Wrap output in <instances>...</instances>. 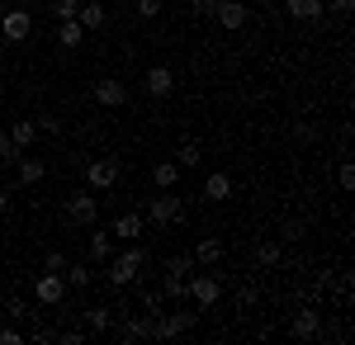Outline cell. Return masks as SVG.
<instances>
[{"mask_svg":"<svg viewBox=\"0 0 355 345\" xmlns=\"http://www.w3.org/2000/svg\"><path fill=\"white\" fill-rule=\"evenodd\" d=\"M142 265H147V251L128 241L114 260H105V284H110V289H133V279L142 274Z\"/></svg>","mask_w":355,"mask_h":345,"instance_id":"1","label":"cell"},{"mask_svg":"<svg viewBox=\"0 0 355 345\" xmlns=\"http://www.w3.org/2000/svg\"><path fill=\"white\" fill-rule=\"evenodd\" d=\"M62 209H67V222H76V227H95V222H100V194H95V189H81V194H71Z\"/></svg>","mask_w":355,"mask_h":345,"instance_id":"2","label":"cell"},{"mask_svg":"<svg viewBox=\"0 0 355 345\" xmlns=\"http://www.w3.org/2000/svg\"><path fill=\"white\" fill-rule=\"evenodd\" d=\"M147 222H157V227H171V222H185V204L171 194V189H162L152 204H147V213H142Z\"/></svg>","mask_w":355,"mask_h":345,"instance_id":"3","label":"cell"},{"mask_svg":"<svg viewBox=\"0 0 355 345\" xmlns=\"http://www.w3.org/2000/svg\"><path fill=\"white\" fill-rule=\"evenodd\" d=\"M289 336H294V341H318V336H322V312H318V303H303L299 312H294Z\"/></svg>","mask_w":355,"mask_h":345,"instance_id":"4","label":"cell"},{"mask_svg":"<svg viewBox=\"0 0 355 345\" xmlns=\"http://www.w3.org/2000/svg\"><path fill=\"white\" fill-rule=\"evenodd\" d=\"M0 33H5L10 43H24L28 33H33V15H28V5H10V10L0 15Z\"/></svg>","mask_w":355,"mask_h":345,"instance_id":"5","label":"cell"},{"mask_svg":"<svg viewBox=\"0 0 355 345\" xmlns=\"http://www.w3.org/2000/svg\"><path fill=\"white\" fill-rule=\"evenodd\" d=\"M119 185V161L114 157H100L85 166V189H95V194H105V189Z\"/></svg>","mask_w":355,"mask_h":345,"instance_id":"6","label":"cell"},{"mask_svg":"<svg viewBox=\"0 0 355 345\" xmlns=\"http://www.w3.org/2000/svg\"><path fill=\"white\" fill-rule=\"evenodd\" d=\"M33 298H38L43 308H57V303L67 298V279H62L57 269H43V274L33 279Z\"/></svg>","mask_w":355,"mask_h":345,"instance_id":"7","label":"cell"},{"mask_svg":"<svg viewBox=\"0 0 355 345\" xmlns=\"http://www.w3.org/2000/svg\"><path fill=\"white\" fill-rule=\"evenodd\" d=\"M190 298H194V308H214L223 298V279L218 274H194L190 279Z\"/></svg>","mask_w":355,"mask_h":345,"instance_id":"8","label":"cell"},{"mask_svg":"<svg viewBox=\"0 0 355 345\" xmlns=\"http://www.w3.org/2000/svg\"><path fill=\"white\" fill-rule=\"evenodd\" d=\"M214 19H218V28L237 33V28H242L246 19H251V15H246V5H242V0H218V5H214Z\"/></svg>","mask_w":355,"mask_h":345,"instance_id":"9","label":"cell"},{"mask_svg":"<svg viewBox=\"0 0 355 345\" xmlns=\"http://www.w3.org/2000/svg\"><path fill=\"white\" fill-rule=\"evenodd\" d=\"M142 227H147V218H142L137 209H123L119 218H114L110 232H114V241H137V237H142Z\"/></svg>","mask_w":355,"mask_h":345,"instance_id":"10","label":"cell"},{"mask_svg":"<svg viewBox=\"0 0 355 345\" xmlns=\"http://www.w3.org/2000/svg\"><path fill=\"white\" fill-rule=\"evenodd\" d=\"M95 100H100V109H119V105H128V90H123V80H95Z\"/></svg>","mask_w":355,"mask_h":345,"instance_id":"11","label":"cell"},{"mask_svg":"<svg viewBox=\"0 0 355 345\" xmlns=\"http://www.w3.org/2000/svg\"><path fill=\"white\" fill-rule=\"evenodd\" d=\"M142 90H147L152 100H166V95L175 90V71H171V67H152L147 80H142Z\"/></svg>","mask_w":355,"mask_h":345,"instance_id":"12","label":"cell"},{"mask_svg":"<svg viewBox=\"0 0 355 345\" xmlns=\"http://www.w3.org/2000/svg\"><path fill=\"white\" fill-rule=\"evenodd\" d=\"M284 10H289V19H299V24H318V19L327 15L322 0H284Z\"/></svg>","mask_w":355,"mask_h":345,"instance_id":"13","label":"cell"},{"mask_svg":"<svg viewBox=\"0 0 355 345\" xmlns=\"http://www.w3.org/2000/svg\"><path fill=\"white\" fill-rule=\"evenodd\" d=\"M204 199H209V204H227V199H232V175H227V170H209Z\"/></svg>","mask_w":355,"mask_h":345,"instance_id":"14","label":"cell"},{"mask_svg":"<svg viewBox=\"0 0 355 345\" xmlns=\"http://www.w3.org/2000/svg\"><path fill=\"white\" fill-rule=\"evenodd\" d=\"M85 246H90V260H95V265H105V260H114V232H110V227H95Z\"/></svg>","mask_w":355,"mask_h":345,"instance_id":"15","label":"cell"},{"mask_svg":"<svg viewBox=\"0 0 355 345\" xmlns=\"http://www.w3.org/2000/svg\"><path fill=\"white\" fill-rule=\"evenodd\" d=\"M119 341L133 345V341H152V312L147 317H128L123 326H119Z\"/></svg>","mask_w":355,"mask_h":345,"instance_id":"16","label":"cell"},{"mask_svg":"<svg viewBox=\"0 0 355 345\" xmlns=\"http://www.w3.org/2000/svg\"><path fill=\"white\" fill-rule=\"evenodd\" d=\"M81 43H85V28L76 24V19H62V24H57V48H67V53H76Z\"/></svg>","mask_w":355,"mask_h":345,"instance_id":"17","label":"cell"},{"mask_svg":"<svg viewBox=\"0 0 355 345\" xmlns=\"http://www.w3.org/2000/svg\"><path fill=\"white\" fill-rule=\"evenodd\" d=\"M105 19H110V10H105L100 0H90V5H81V10H76V24H81L85 33H90V28H105Z\"/></svg>","mask_w":355,"mask_h":345,"instance_id":"18","label":"cell"},{"mask_svg":"<svg viewBox=\"0 0 355 345\" xmlns=\"http://www.w3.org/2000/svg\"><path fill=\"white\" fill-rule=\"evenodd\" d=\"M15 166H19V170H15V175H19V185H38V180L48 175V166H43L38 157H24V152H19V161H15Z\"/></svg>","mask_w":355,"mask_h":345,"instance_id":"19","label":"cell"},{"mask_svg":"<svg viewBox=\"0 0 355 345\" xmlns=\"http://www.w3.org/2000/svg\"><path fill=\"white\" fill-rule=\"evenodd\" d=\"M190 256H194V265H218V260H223V241L218 237H204Z\"/></svg>","mask_w":355,"mask_h":345,"instance_id":"20","label":"cell"},{"mask_svg":"<svg viewBox=\"0 0 355 345\" xmlns=\"http://www.w3.org/2000/svg\"><path fill=\"white\" fill-rule=\"evenodd\" d=\"M10 142H15L19 152H28V147L38 142V123H33V118H19V123L10 128Z\"/></svg>","mask_w":355,"mask_h":345,"instance_id":"21","label":"cell"},{"mask_svg":"<svg viewBox=\"0 0 355 345\" xmlns=\"http://www.w3.org/2000/svg\"><path fill=\"white\" fill-rule=\"evenodd\" d=\"M85 336H100V331H110V321H114V312L110 308H85Z\"/></svg>","mask_w":355,"mask_h":345,"instance_id":"22","label":"cell"},{"mask_svg":"<svg viewBox=\"0 0 355 345\" xmlns=\"http://www.w3.org/2000/svg\"><path fill=\"white\" fill-rule=\"evenodd\" d=\"M152 180H157V189H175L180 166H175V161H157V166H152Z\"/></svg>","mask_w":355,"mask_h":345,"instance_id":"23","label":"cell"},{"mask_svg":"<svg viewBox=\"0 0 355 345\" xmlns=\"http://www.w3.org/2000/svg\"><path fill=\"white\" fill-rule=\"evenodd\" d=\"M62 279H67V289H90V284H95V269L90 265H67Z\"/></svg>","mask_w":355,"mask_h":345,"instance_id":"24","label":"cell"},{"mask_svg":"<svg viewBox=\"0 0 355 345\" xmlns=\"http://www.w3.org/2000/svg\"><path fill=\"white\" fill-rule=\"evenodd\" d=\"M194 274V256H171L166 260V279H190Z\"/></svg>","mask_w":355,"mask_h":345,"instance_id":"25","label":"cell"},{"mask_svg":"<svg viewBox=\"0 0 355 345\" xmlns=\"http://www.w3.org/2000/svg\"><path fill=\"white\" fill-rule=\"evenodd\" d=\"M162 298H171V303H185V298H190V279H166Z\"/></svg>","mask_w":355,"mask_h":345,"instance_id":"26","label":"cell"},{"mask_svg":"<svg viewBox=\"0 0 355 345\" xmlns=\"http://www.w3.org/2000/svg\"><path fill=\"white\" fill-rule=\"evenodd\" d=\"M199 161H204V147H199V142H185L180 157H175V166H199Z\"/></svg>","mask_w":355,"mask_h":345,"instance_id":"27","label":"cell"},{"mask_svg":"<svg viewBox=\"0 0 355 345\" xmlns=\"http://www.w3.org/2000/svg\"><path fill=\"white\" fill-rule=\"evenodd\" d=\"M76 10H81V0H53V19H76Z\"/></svg>","mask_w":355,"mask_h":345,"instance_id":"28","label":"cell"},{"mask_svg":"<svg viewBox=\"0 0 355 345\" xmlns=\"http://www.w3.org/2000/svg\"><path fill=\"white\" fill-rule=\"evenodd\" d=\"M256 260L261 265H279V241H261L256 246Z\"/></svg>","mask_w":355,"mask_h":345,"instance_id":"29","label":"cell"},{"mask_svg":"<svg viewBox=\"0 0 355 345\" xmlns=\"http://www.w3.org/2000/svg\"><path fill=\"white\" fill-rule=\"evenodd\" d=\"M10 317H15V321H38V312L28 308L24 298H10Z\"/></svg>","mask_w":355,"mask_h":345,"instance_id":"30","label":"cell"},{"mask_svg":"<svg viewBox=\"0 0 355 345\" xmlns=\"http://www.w3.org/2000/svg\"><path fill=\"white\" fill-rule=\"evenodd\" d=\"M336 185L355 189V161H341V166H336Z\"/></svg>","mask_w":355,"mask_h":345,"instance_id":"31","label":"cell"},{"mask_svg":"<svg viewBox=\"0 0 355 345\" xmlns=\"http://www.w3.org/2000/svg\"><path fill=\"white\" fill-rule=\"evenodd\" d=\"M0 161H19V147L10 142V128H0Z\"/></svg>","mask_w":355,"mask_h":345,"instance_id":"32","label":"cell"},{"mask_svg":"<svg viewBox=\"0 0 355 345\" xmlns=\"http://www.w3.org/2000/svg\"><path fill=\"white\" fill-rule=\"evenodd\" d=\"M133 10L142 15V19H157V15H162V0H137Z\"/></svg>","mask_w":355,"mask_h":345,"instance_id":"33","label":"cell"},{"mask_svg":"<svg viewBox=\"0 0 355 345\" xmlns=\"http://www.w3.org/2000/svg\"><path fill=\"white\" fill-rule=\"evenodd\" d=\"M303 232H308V227H303L299 218H289V222H284V241H303Z\"/></svg>","mask_w":355,"mask_h":345,"instance_id":"34","label":"cell"},{"mask_svg":"<svg viewBox=\"0 0 355 345\" xmlns=\"http://www.w3.org/2000/svg\"><path fill=\"white\" fill-rule=\"evenodd\" d=\"M43 269H57V274H62V269H67V256H62V251H48V256H43Z\"/></svg>","mask_w":355,"mask_h":345,"instance_id":"35","label":"cell"},{"mask_svg":"<svg viewBox=\"0 0 355 345\" xmlns=\"http://www.w3.org/2000/svg\"><path fill=\"white\" fill-rule=\"evenodd\" d=\"M33 123H38V137L43 133H62V123H57L53 114H43V118H33Z\"/></svg>","mask_w":355,"mask_h":345,"instance_id":"36","label":"cell"},{"mask_svg":"<svg viewBox=\"0 0 355 345\" xmlns=\"http://www.w3.org/2000/svg\"><path fill=\"white\" fill-rule=\"evenodd\" d=\"M0 345H24V331H15V326H0Z\"/></svg>","mask_w":355,"mask_h":345,"instance_id":"37","label":"cell"},{"mask_svg":"<svg viewBox=\"0 0 355 345\" xmlns=\"http://www.w3.org/2000/svg\"><path fill=\"white\" fill-rule=\"evenodd\" d=\"M57 341H62V345H81V341H85V331H76V326H67V331H57Z\"/></svg>","mask_w":355,"mask_h":345,"instance_id":"38","label":"cell"},{"mask_svg":"<svg viewBox=\"0 0 355 345\" xmlns=\"http://www.w3.org/2000/svg\"><path fill=\"white\" fill-rule=\"evenodd\" d=\"M322 5H331V15H341V19L355 10V0H322Z\"/></svg>","mask_w":355,"mask_h":345,"instance_id":"39","label":"cell"},{"mask_svg":"<svg viewBox=\"0 0 355 345\" xmlns=\"http://www.w3.org/2000/svg\"><path fill=\"white\" fill-rule=\"evenodd\" d=\"M256 298H261V289H256V284H246V289L237 293V303H242V308H251V303H256Z\"/></svg>","mask_w":355,"mask_h":345,"instance_id":"40","label":"cell"},{"mask_svg":"<svg viewBox=\"0 0 355 345\" xmlns=\"http://www.w3.org/2000/svg\"><path fill=\"white\" fill-rule=\"evenodd\" d=\"M142 303H147V312H152V317H162V293H147Z\"/></svg>","mask_w":355,"mask_h":345,"instance_id":"41","label":"cell"},{"mask_svg":"<svg viewBox=\"0 0 355 345\" xmlns=\"http://www.w3.org/2000/svg\"><path fill=\"white\" fill-rule=\"evenodd\" d=\"M294 137H299V142H313L318 133H313V123H294Z\"/></svg>","mask_w":355,"mask_h":345,"instance_id":"42","label":"cell"},{"mask_svg":"<svg viewBox=\"0 0 355 345\" xmlns=\"http://www.w3.org/2000/svg\"><path fill=\"white\" fill-rule=\"evenodd\" d=\"M214 5H218V0H190L194 15H214Z\"/></svg>","mask_w":355,"mask_h":345,"instance_id":"43","label":"cell"},{"mask_svg":"<svg viewBox=\"0 0 355 345\" xmlns=\"http://www.w3.org/2000/svg\"><path fill=\"white\" fill-rule=\"evenodd\" d=\"M5 213H10V194L0 189V218H5Z\"/></svg>","mask_w":355,"mask_h":345,"instance_id":"44","label":"cell"},{"mask_svg":"<svg viewBox=\"0 0 355 345\" xmlns=\"http://www.w3.org/2000/svg\"><path fill=\"white\" fill-rule=\"evenodd\" d=\"M10 5H33V0H10Z\"/></svg>","mask_w":355,"mask_h":345,"instance_id":"45","label":"cell"},{"mask_svg":"<svg viewBox=\"0 0 355 345\" xmlns=\"http://www.w3.org/2000/svg\"><path fill=\"white\" fill-rule=\"evenodd\" d=\"M0 95H5V76H0Z\"/></svg>","mask_w":355,"mask_h":345,"instance_id":"46","label":"cell"}]
</instances>
